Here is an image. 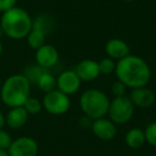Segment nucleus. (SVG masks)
Masks as SVG:
<instances>
[{
	"label": "nucleus",
	"instance_id": "nucleus-1",
	"mask_svg": "<svg viewBox=\"0 0 156 156\" xmlns=\"http://www.w3.org/2000/svg\"><path fill=\"white\" fill-rule=\"evenodd\" d=\"M115 73L118 80L130 89L147 87L151 80V69L147 62L132 54L117 61Z\"/></svg>",
	"mask_w": 156,
	"mask_h": 156
},
{
	"label": "nucleus",
	"instance_id": "nucleus-2",
	"mask_svg": "<svg viewBox=\"0 0 156 156\" xmlns=\"http://www.w3.org/2000/svg\"><path fill=\"white\" fill-rule=\"evenodd\" d=\"M0 29L9 39L16 41L26 39L32 29V17L25 9L15 5L1 13Z\"/></svg>",
	"mask_w": 156,
	"mask_h": 156
},
{
	"label": "nucleus",
	"instance_id": "nucleus-3",
	"mask_svg": "<svg viewBox=\"0 0 156 156\" xmlns=\"http://www.w3.org/2000/svg\"><path fill=\"white\" fill-rule=\"evenodd\" d=\"M31 92V83L24 74H14L3 81L0 98L9 108L24 106Z\"/></svg>",
	"mask_w": 156,
	"mask_h": 156
},
{
	"label": "nucleus",
	"instance_id": "nucleus-4",
	"mask_svg": "<svg viewBox=\"0 0 156 156\" xmlns=\"http://www.w3.org/2000/svg\"><path fill=\"white\" fill-rule=\"evenodd\" d=\"M110 100L98 89H88L83 92L79 98V106L83 115L93 120L104 118L108 113Z\"/></svg>",
	"mask_w": 156,
	"mask_h": 156
},
{
	"label": "nucleus",
	"instance_id": "nucleus-5",
	"mask_svg": "<svg viewBox=\"0 0 156 156\" xmlns=\"http://www.w3.org/2000/svg\"><path fill=\"white\" fill-rule=\"evenodd\" d=\"M135 112V106L128 95L113 98L109 103L108 118L117 125L126 124L132 120Z\"/></svg>",
	"mask_w": 156,
	"mask_h": 156
},
{
	"label": "nucleus",
	"instance_id": "nucleus-6",
	"mask_svg": "<svg viewBox=\"0 0 156 156\" xmlns=\"http://www.w3.org/2000/svg\"><path fill=\"white\" fill-rule=\"evenodd\" d=\"M42 104H43V108L48 113L54 115H64L71 108L69 96L58 89L45 93L42 100Z\"/></svg>",
	"mask_w": 156,
	"mask_h": 156
},
{
	"label": "nucleus",
	"instance_id": "nucleus-7",
	"mask_svg": "<svg viewBox=\"0 0 156 156\" xmlns=\"http://www.w3.org/2000/svg\"><path fill=\"white\" fill-rule=\"evenodd\" d=\"M39 153V144L33 138L20 136L12 141L8 149L9 156H37Z\"/></svg>",
	"mask_w": 156,
	"mask_h": 156
},
{
	"label": "nucleus",
	"instance_id": "nucleus-8",
	"mask_svg": "<svg viewBox=\"0 0 156 156\" xmlns=\"http://www.w3.org/2000/svg\"><path fill=\"white\" fill-rule=\"evenodd\" d=\"M91 130L96 138L103 141L112 140L118 134L117 124L106 117L93 120L91 124Z\"/></svg>",
	"mask_w": 156,
	"mask_h": 156
},
{
	"label": "nucleus",
	"instance_id": "nucleus-9",
	"mask_svg": "<svg viewBox=\"0 0 156 156\" xmlns=\"http://www.w3.org/2000/svg\"><path fill=\"white\" fill-rule=\"evenodd\" d=\"M83 81L79 79L74 69H66L59 74L57 77V89L66 95H73L80 89Z\"/></svg>",
	"mask_w": 156,
	"mask_h": 156
},
{
	"label": "nucleus",
	"instance_id": "nucleus-10",
	"mask_svg": "<svg viewBox=\"0 0 156 156\" xmlns=\"http://www.w3.org/2000/svg\"><path fill=\"white\" fill-rule=\"evenodd\" d=\"M34 58L37 65L43 69H49L58 63L59 52L55 46L45 43L43 46L35 50Z\"/></svg>",
	"mask_w": 156,
	"mask_h": 156
},
{
	"label": "nucleus",
	"instance_id": "nucleus-11",
	"mask_svg": "<svg viewBox=\"0 0 156 156\" xmlns=\"http://www.w3.org/2000/svg\"><path fill=\"white\" fill-rule=\"evenodd\" d=\"M75 73L79 77L81 81L85 83H91L98 79L101 75L100 69H98V62L92 59H83L79 61L74 69Z\"/></svg>",
	"mask_w": 156,
	"mask_h": 156
},
{
	"label": "nucleus",
	"instance_id": "nucleus-12",
	"mask_svg": "<svg viewBox=\"0 0 156 156\" xmlns=\"http://www.w3.org/2000/svg\"><path fill=\"white\" fill-rule=\"evenodd\" d=\"M129 100L135 107L138 108H150L155 104L156 94L147 87H140L130 89Z\"/></svg>",
	"mask_w": 156,
	"mask_h": 156
},
{
	"label": "nucleus",
	"instance_id": "nucleus-13",
	"mask_svg": "<svg viewBox=\"0 0 156 156\" xmlns=\"http://www.w3.org/2000/svg\"><path fill=\"white\" fill-rule=\"evenodd\" d=\"M105 51L107 57L119 61L130 55V48L125 41L121 39H110L105 45Z\"/></svg>",
	"mask_w": 156,
	"mask_h": 156
},
{
	"label": "nucleus",
	"instance_id": "nucleus-14",
	"mask_svg": "<svg viewBox=\"0 0 156 156\" xmlns=\"http://www.w3.org/2000/svg\"><path fill=\"white\" fill-rule=\"evenodd\" d=\"M5 125H8L12 129H18L23 127L28 121L29 115L23 106L10 108L9 112L5 115Z\"/></svg>",
	"mask_w": 156,
	"mask_h": 156
},
{
	"label": "nucleus",
	"instance_id": "nucleus-15",
	"mask_svg": "<svg viewBox=\"0 0 156 156\" xmlns=\"http://www.w3.org/2000/svg\"><path fill=\"white\" fill-rule=\"evenodd\" d=\"M145 142L144 130L139 127H133L125 134V143L129 149H140Z\"/></svg>",
	"mask_w": 156,
	"mask_h": 156
},
{
	"label": "nucleus",
	"instance_id": "nucleus-16",
	"mask_svg": "<svg viewBox=\"0 0 156 156\" xmlns=\"http://www.w3.org/2000/svg\"><path fill=\"white\" fill-rule=\"evenodd\" d=\"M40 90L44 93H48V92L52 91V90L57 89V77H55L49 71H45L42 73V75L39 77L37 80V83Z\"/></svg>",
	"mask_w": 156,
	"mask_h": 156
},
{
	"label": "nucleus",
	"instance_id": "nucleus-17",
	"mask_svg": "<svg viewBox=\"0 0 156 156\" xmlns=\"http://www.w3.org/2000/svg\"><path fill=\"white\" fill-rule=\"evenodd\" d=\"M32 28L39 29L47 35L55 28V22L52 17L47 14H41L35 18H32Z\"/></svg>",
	"mask_w": 156,
	"mask_h": 156
},
{
	"label": "nucleus",
	"instance_id": "nucleus-18",
	"mask_svg": "<svg viewBox=\"0 0 156 156\" xmlns=\"http://www.w3.org/2000/svg\"><path fill=\"white\" fill-rule=\"evenodd\" d=\"M46 37H47V35H46L43 31L39 30V29L32 28L26 37L27 43H28L29 47L37 50V48H40L41 46H43L44 44H45Z\"/></svg>",
	"mask_w": 156,
	"mask_h": 156
},
{
	"label": "nucleus",
	"instance_id": "nucleus-19",
	"mask_svg": "<svg viewBox=\"0 0 156 156\" xmlns=\"http://www.w3.org/2000/svg\"><path fill=\"white\" fill-rule=\"evenodd\" d=\"M23 107H24L25 110L27 111V113L29 115H39L42 111L43 104H42V101H40L39 98L29 96L28 100L25 102Z\"/></svg>",
	"mask_w": 156,
	"mask_h": 156
},
{
	"label": "nucleus",
	"instance_id": "nucleus-20",
	"mask_svg": "<svg viewBox=\"0 0 156 156\" xmlns=\"http://www.w3.org/2000/svg\"><path fill=\"white\" fill-rule=\"evenodd\" d=\"M115 65H117V61L113 59L106 57L103 58L102 60L98 61V69H100V73L103 75H110V74L115 73Z\"/></svg>",
	"mask_w": 156,
	"mask_h": 156
},
{
	"label": "nucleus",
	"instance_id": "nucleus-21",
	"mask_svg": "<svg viewBox=\"0 0 156 156\" xmlns=\"http://www.w3.org/2000/svg\"><path fill=\"white\" fill-rule=\"evenodd\" d=\"M45 71H47L46 69H43L40 65H31V66L27 67L26 71H25L24 75L27 77L30 83H37V80L39 79V77L42 75V73H44Z\"/></svg>",
	"mask_w": 156,
	"mask_h": 156
},
{
	"label": "nucleus",
	"instance_id": "nucleus-22",
	"mask_svg": "<svg viewBox=\"0 0 156 156\" xmlns=\"http://www.w3.org/2000/svg\"><path fill=\"white\" fill-rule=\"evenodd\" d=\"M145 141L150 145L156 147V121L150 123L144 129Z\"/></svg>",
	"mask_w": 156,
	"mask_h": 156
},
{
	"label": "nucleus",
	"instance_id": "nucleus-23",
	"mask_svg": "<svg viewBox=\"0 0 156 156\" xmlns=\"http://www.w3.org/2000/svg\"><path fill=\"white\" fill-rule=\"evenodd\" d=\"M12 141H13V139H12L10 133H8L7 130H5L3 128L0 129V150L8 151V149H9L10 145H11Z\"/></svg>",
	"mask_w": 156,
	"mask_h": 156
},
{
	"label": "nucleus",
	"instance_id": "nucleus-24",
	"mask_svg": "<svg viewBox=\"0 0 156 156\" xmlns=\"http://www.w3.org/2000/svg\"><path fill=\"white\" fill-rule=\"evenodd\" d=\"M126 86L124 85L122 81L117 80L112 83L111 86V93L113 94L115 98H118V96H123L126 94Z\"/></svg>",
	"mask_w": 156,
	"mask_h": 156
},
{
	"label": "nucleus",
	"instance_id": "nucleus-25",
	"mask_svg": "<svg viewBox=\"0 0 156 156\" xmlns=\"http://www.w3.org/2000/svg\"><path fill=\"white\" fill-rule=\"evenodd\" d=\"M17 0H0V13L8 11L16 5Z\"/></svg>",
	"mask_w": 156,
	"mask_h": 156
},
{
	"label": "nucleus",
	"instance_id": "nucleus-26",
	"mask_svg": "<svg viewBox=\"0 0 156 156\" xmlns=\"http://www.w3.org/2000/svg\"><path fill=\"white\" fill-rule=\"evenodd\" d=\"M91 124H92V120L90 118H88L87 115H83V118L79 119V125L83 128H87V127H91Z\"/></svg>",
	"mask_w": 156,
	"mask_h": 156
},
{
	"label": "nucleus",
	"instance_id": "nucleus-27",
	"mask_svg": "<svg viewBox=\"0 0 156 156\" xmlns=\"http://www.w3.org/2000/svg\"><path fill=\"white\" fill-rule=\"evenodd\" d=\"M5 125V117L1 111H0V129H2Z\"/></svg>",
	"mask_w": 156,
	"mask_h": 156
},
{
	"label": "nucleus",
	"instance_id": "nucleus-28",
	"mask_svg": "<svg viewBox=\"0 0 156 156\" xmlns=\"http://www.w3.org/2000/svg\"><path fill=\"white\" fill-rule=\"evenodd\" d=\"M0 156H9V154H8V151H5V150H0Z\"/></svg>",
	"mask_w": 156,
	"mask_h": 156
},
{
	"label": "nucleus",
	"instance_id": "nucleus-29",
	"mask_svg": "<svg viewBox=\"0 0 156 156\" xmlns=\"http://www.w3.org/2000/svg\"><path fill=\"white\" fill-rule=\"evenodd\" d=\"M2 52H3V45H2V42H1V40H0V57H1Z\"/></svg>",
	"mask_w": 156,
	"mask_h": 156
},
{
	"label": "nucleus",
	"instance_id": "nucleus-30",
	"mask_svg": "<svg viewBox=\"0 0 156 156\" xmlns=\"http://www.w3.org/2000/svg\"><path fill=\"white\" fill-rule=\"evenodd\" d=\"M125 2H132V1H135V0H123Z\"/></svg>",
	"mask_w": 156,
	"mask_h": 156
},
{
	"label": "nucleus",
	"instance_id": "nucleus-31",
	"mask_svg": "<svg viewBox=\"0 0 156 156\" xmlns=\"http://www.w3.org/2000/svg\"><path fill=\"white\" fill-rule=\"evenodd\" d=\"M152 156H156V154H154V155H152Z\"/></svg>",
	"mask_w": 156,
	"mask_h": 156
}]
</instances>
